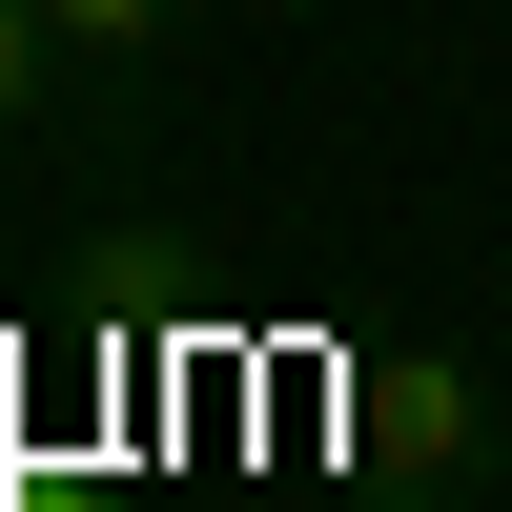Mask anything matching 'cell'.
Returning a JSON list of instances; mask_svg holds the SVG:
<instances>
[{"label":"cell","mask_w":512,"mask_h":512,"mask_svg":"<svg viewBox=\"0 0 512 512\" xmlns=\"http://www.w3.org/2000/svg\"><path fill=\"white\" fill-rule=\"evenodd\" d=\"M369 451H390V472H472V369H390Z\"/></svg>","instance_id":"obj_1"},{"label":"cell","mask_w":512,"mask_h":512,"mask_svg":"<svg viewBox=\"0 0 512 512\" xmlns=\"http://www.w3.org/2000/svg\"><path fill=\"white\" fill-rule=\"evenodd\" d=\"M41 21H62V41H82V62H144V41H185V21H205V0H41Z\"/></svg>","instance_id":"obj_2"},{"label":"cell","mask_w":512,"mask_h":512,"mask_svg":"<svg viewBox=\"0 0 512 512\" xmlns=\"http://www.w3.org/2000/svg\"><path fill=\"white\" fill-rule=\"evenodd\" d=\"M62 62H82V41L41 21V0H0V123H41V103H62Z\"/></svg>","instance_id":"obj_3"}]
</instances>
